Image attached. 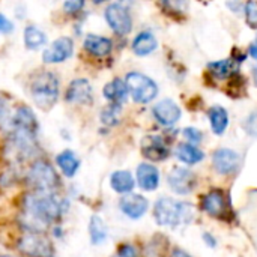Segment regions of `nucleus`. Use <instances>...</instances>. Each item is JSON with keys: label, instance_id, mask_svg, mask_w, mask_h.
Here are the masks:
<instances>
[{"label": "nucleus", "instance_id": "38", "mask_svg": "<svg viewBox=\"0 0 257 257\" xmlns=\"http://www.w3.org/2000/svg\"><path fill=\"white\" fill-rule=\"evenodd\" d=\"M248 53H250V56L253 57V59H256L257 60V39L250 45V48H248Z\"/></svg>", "mask_w": 257, "mask_h": 257}, {"label": "nucleus", "instance_id": "15", "mask_svg": "<svg viewBox=\"0 0 257 257\" xmlns=\"http://www.w3.org/2000/svg\"><path fill=\"white\" fill-rule=\"evenodd\" d=\"M38 119L29 107H18L9 122V130H17L33 136H38Z\"/></svg>", "mask_w": 257, "mask_h": 257}, {"label": "nucleus", "instance_id": "5", "mask_svg": "<svg viewBox=\"0 0 257 257\" xmlns=\"http://www.w3.org/2000/svg\"><path fill=\"white\" fill-rule=\"evenodd\" d=\"M26 182L33 191L41 193H56V190L60 187V178L57 172L45 160H36L30 166L26 175Z\"/></svg>", "mask_w": 257, "mask_h": 257}, {"label": "nucleus", "instance_id": "9", "mask_svg": "<svg viewBox=\"0 0 257 257\" xmlns=\"http://www.w3.org/2000/svg\"><path fill=\"white\" fill-rule=\"evenodd\" d=\"M200 208L214 218H227L229 217V209L230 203L226 199L224 193L220 190H211L200 199Z\"/></svg>", "mask_w": 257, "mask_h": 257}, {"label": "nucleus", "instance_id": "31", "mask_svg": "<svg viewBox=\"0 0 257 257\" xmlns=\"http://www.w3.org/2000/svg\"><path fill=\"white\" fill-rule=\"evenodd\" d=\"M9 122H11V117H9L8 101L0 96V128L9 126Z\"/></svg>", "mask_w": 257, "mask_h": 257}, {"label": "nucleus", "instance_id": "19", "mask_svg": "<svg viewBox=\"0 0 257 257\" xmlns=\"http://www.w3.org/2000/svg\"><path fill=\"white\" fill-rule=\"evenodd\" d=\"M137 182L142 190L154 191L160 185V172L152 164L143 163L137 167Z\"/></svg>", "mask_w": 257, "mask_h": 257}, {"label": "nucleus", "instance_id": "40", "mask_svg": "<svg viewBox=\"0 0 257 257\" xmlns=\"http://www.w3.org/2000/svg\"><path fill=\"white\" fill-rule=\"evenodd\" d=\"M253 80H254V84L257 86V66L253 68Z\"/></svg>", "mask_w": 257, "mask_h": 257}, {"label": "nucleus", "instance_id": "33", "mask_svg": "<svg viewBox=\"0 0 257 257\" xmlns=\"http://www.w3.org/2000/svg\"><path fill=\"white\" fill-rule=\"evenodd\" d=\"M116 257H139V253H137V250H136L134 245H131V244H122L117 248Z\"/></svg>", "mask_w": 257, "mask_h": 257}, {"label": "nucleus", "instance_id": "29", "mask_svg": "<svg viewBox=\"0 0 257 257\" xmlns=\"http://www.w3.org/2000/svg\"><path fill=\"white\" fill-rule=\"evenodd\" d=\"M119 111H120V105L111 104L110 107H105V108L102 110V113H101V120H102V123H105V125H108V126L116 125V123L119 122V117H117Z\"/></svg>", "mask_w": 257, "mask_h": 257}, {"label": "nucleus", "instance_id": "14", "mask_svg": "<svg viewBox=\"0 0 257 257\" xmlns=\"http://www.w3.org/2000/svg\"><path fill=\"white\" fill-rule=\"evenodd\" d=\"M142 154L151 161H164L170 155V148L160 136H146L142 140Z\"/></svg>", "mask_w": 257, "mask_h": 257}, {"label": "nucleus", "instance_id": "23", "mask_svg": "<svg viewBox=\"0 0 257 257\" xmlns=\"http://www.w3.org/2000/svg\"><path fill=\"white\" fill-rule=\"evenodd\" d=\"M110 185L111 188L119 193V194H131V191L134 190V178L130 172L126 170H117V172H113L111 176H110Z\"/></svg>", "mask_w": 257, "mask_h": 257}, {"label": "nucleus", "instance_id": "39", "mask_svg": "<svg viewBox=\"0 0 257 257\" xmlns=\"http://www.w3.org/2000/svg\"><path fill=\"white\" fill-rule=\"evenodd\" d=\"M172 257H191L188 253H185L184 250H179V248H175L173 253H172Z\"/></svg>", "mask_w": 257, "mask_h": 257}, {"label": "nucleus", "instance_id": "13", "mask_svg": "<svg viewBox=\"0 0 257 257\" xmlns=\"http://www.w3.org/2000/svg\"><path fill=\"white\" fill-rule=\"evenodd\" d=\"M65 99L71 104H81L89 105L93 101V89L86 78H75L69 83Z\"/></svg>", "mask_w": 257, "mask_h": 257}, {"label": "nucleus", "instance_id": "8", "mask_svg": "<svg viewBox=\"0 0 257 257\" xmlns=\"http://www.w3.org/2000/svg\"><path fill=\"white\" fill-rule=\"evenodd\" d=\"M104 17L110 29L119 36L128 35L133 29L131 14L122 3H110L104 11Z\"/></svg>", "mask_w": 257, "mask_h": 257}, {"label": "nucleus", "instance_id": "21", "mask_svg": "<svg viewBox=\"0 0 257 257\" xmlns=\"http://www.w3.org/2000/svg\"><path fill=\"white\" fill-rule=\"evenodd\" d=\"M56 163L60 169V172L66 176V178H74L80 169V158L77 157L75 152L69 151V149H65L62 151L60 154H57L56 157Z\"/></svg>", "mask_w": 257, "mask_h": 257}, {"label": "nucleus", "instance_id": "32", "mask_svg": "<svg viewBox=\"0 0 257 257\" xmlns=\"http://www.w3.org/2000/svg\"><path fill=\"white\" fill-rule=\"evenodd\" d=\"M184 136H185V139H187L191 145H194V146H196L197 143L202 142V133H200L199 130L193 128V126L185 128V130H184Z\"/></svg>", "mask_w": 257, "mask_h": 257}, {"label": "nucleus", "instance_id": "4", "mask_svg": "<svg viewBox=\"0 0 257 257\" xmlns=\"http://www.w3.org/2000/svg\"><path fill=\"white\" fill-rule=\"evenodd\" d=\"M36 137L38 136L27 134L23 131L9 130V136L5 143V157L14 164L30 160L38 149Z\"/></svg>", "mask_w": 257, "mask_h": 257}, {"label": "nucleus", "instance_id": "28", "mask_svg": "<svg viewBox=\"0 0 257 257\" xmlns=\"http://www.w3.org/2000/svg\"><path fill=\"white\" fill-rule=\"evenodd\" d=\"M47 36L45 33L38 29L36 26H27L24 29V45L29 50H38L42 45H45Z\"/></svg>", "mask_w": 257, "mask_h": 257}, {"label": "nucleus", "instance_id": "37", "mask_svg": "<svg viewBox=\"0 0 257 257\" xmlns=\"http://www.w3.org/2000/svg\"><path fill=\"white\" fill-rule=\"evenodd\" d=\"M203 239H205V242H206L208 247H212V248H214V247L217 245L215 238H214L212 235H209V233H205V235H203Z\"/></svg>", "mask_w": 257, "mask_h": 257}, {"label": "nucleus", "instance_id": "2", "mask_svg": "<svg viewBox=\"0 0 257 257\" xmlns=\"http://www.w3.org/2000/svg\"><path fill=\"white\" fill-rule=\"evenodd\" d=\"M154 218L160 226L176 229L191 223L193 206L172 197H161L154 206Z\"/></svg>", "mask_w": 257, "mask_h": 257}, {"label": "nucleus", "instance_id": "36", "mask_svg": "<svg viewBox=\"0 0 257 257\" xmlns=\"http://www.w3.org/2000/svg\"><path fill=\"white\" fill-rule=\"evenodd\" d=\"M247 130H248V133L251 134V136H256L257 137V113L256 114H253V116H250V119L247 120Z\"/></svg>", "mask_w": 257, "mask_h": 257}, {"label": "nucleus", "instance_id": "11", "mask_svg": "<svg viewBox=\"0 0 257 257\" xmlns=\"http://www.w3.org/2000/svg\"><path fill=\"white\" fill-rule=\"evenodd\" d=\"M74 53V41L69 36H62L53 41L48 48L42 53V60L45 63H62L68 60Z\"/></svg>", "mask_w": 257, "mask_h": 257}, {"label": "nucleus", "instance_id": "1", "mask_svg": "<svg viewBox=\"0 0 257 257\" xmlns=\"http://www.w3.org/2000/svg\"><path fill=\"white\" fill-rule=\"evenodd\" d=\"M63 208L65 202L56 193L32 191L23 199L20 220L29 233H44L48 226L60 220Z\"/></svg>", "mask_w": 257, "mask_h": 257}, {"label": "nucleus", "instance_id": "24", "mask_svg": "<svg viewBox=\"0 0 257 257\" xmlns=\"http://www.w3.org/2000/svg\"><path fill=\"white\" fill-rule=\"evenodd\" d=\"M208 69L211 75H214L218 80H227L232 75L238 74V66L236 62L232 59H224V60H217L208 63Z\"/></svg>", "mask_w": 257, "mask_h": 257}, {"label": "nucleus", "instance_id": "10", "mask_svg": "<svg viewBox=\"0 0 257 257\" xmlns=\"http://www.w3.org/2000/svg\"><path fill=\"white\" fill-rule=\"evenodd\" d=\"M167 182L170 185V188L176 193V194H190L193 193V190L197 187V176L194 172H191L190 169H184V167H175L169 176H167Z\"/></svg>", "mask_w": 257, "mask_h": 257}, {"label": "nucleus", "instance_id": "16", "mask_svg": "<svg viewBox=\"0 0 257 257\" xmlns=\"http://www.w3.org/2000/svg\"><path fill=\"white\" fill-rule=\"evenodd\" d=\"M154 117L163 126H172L181 119V108L172 99H163L152 108Z\"/></svg>", "mask_w": 257, "mask_h": 257}, {"label": "nucleus", "instance_id": "12", "mask_svg": "<svg viewBox=\"0 0 257 257\" xmlns=\"http://www.w3.org/2000/svg\"><path fill=\"white\" fill-rule=\"evenodd\" d=\"M212 164H214V169L220 175H224V176L233 175L241 166V157L238 152L232 149L220 148L212 155Z\"/></svg>", "mask_w": 257, "mask_h": 257}, {"label": "nucleus", "instance_id": "17", "mask_svg": "<svg viewBox=\"0 0 257 257\" xmlns=\"http://www.w3.org/2000/svg\"><path fill=\"white\" fill-rule=\"evenodd\" d=\"M119 208L128 218L139 220L146 214V211L149 208V202H148L146 197L131 193V194H126V196H123L120 199Z\"/></svg>", "mask_w": 257, "mask_h": 257}, {"label": "nucleus", "instance_id": "35", "mask_svg": "<svg viewBox=\"0 0 257 257\" xmlns=\"http://www.w3.org/2000/svg\"><path fill=\"white\" fill-rule=\"evenodd\" d=\"M12 30H14V24L3 14H0V33H9Z\"/></svg>", "mask_w": 257, "mask_h": 257}, {"label": "nucleus", "instance_id": "27", "mask_svg": "<svg viewBox=\"0 0 257 257\" xmlns=\"http://www.w3.org/2000/svg\"><path fill=\"white\" fill-rule=\"evenodd\" d=\"M209 123H211L212 131L217 136L224 134V131L227 130V125H229V114H227V111L223 107H218V105L212 107L209 110Z\"/></svg>", "mask_w": 257, "mask_h": 257}, {"label": "nucleus", "instance_id": "41", "mask_svg": "<svg viewBox=\"0 0 257 257\" xmlns=\"http://www.w3.org/2000/svg\"><path fill=\"white\" fill-rule=\"evenodd\" d=\"M0 257H15V256H9V254H0Z\"/></svg>", "mask_w": 257, "mask_h": 257}, {"label": "nucleus", "instance_id": "7", "mask_svg": "<svg viewBox=\"0 0 257 257\" xmlns=\"http://www.w3.org/2000/svg\"><path fill=\"white\" fill-rule=\"evenodd\" d=\"M18 250L27 257H54L53 242L44 233H24L18 241Z\"/></svg>", "mask_w": 257, "mask_h": 257}, {"label": "nucleus", "instance_id": "6", "mask_svg": "<svg viewBox=\"0 0 257 257\" xmlns=\"http://www.w3.org/2000/svg\"><path fill=\"white\" fill-rule=\"evenodd\" d=\"M125 84H126L128 93L139 104H148L154 101L158 95L157 83L151 77L142 72H136V71L130 72L125 78Z\"/></svg>", "mask_w": 257, "mask_h": 257}, {"label": "nucleus", "instance_id": "30", "mask_svg": "<svg viewBox=\"0 0 257 257\" xmlns=\"http://www.w3.org/2000/svg\"><path fill=\"white\" fill-rule=\"evenodd\" d=\"M245 20L251 29H257V2H248L244 5Z\"/></svg>", "mask_w": 257, "mask_h": 257}, {"label": "nucleus", "instance_id": "3", "mask_svg": "<svg viewBox=\"0 0 257 257\" xmlns=\"http://www.w3.org/2000/svg\"><path fill=\"white\" fill-rule=\"evenodd\" d=\"M60 81L51 71H39L30 81V95L35 104L42 110H50L59 98Z\"/></svg>", "mask_w": 257, "mask_h": 257}, {"label": "nucleus", "instance_id": "25", "mask_svg": "<svg viewBox=\"0 0 257 257\" xmlns=\"http://www.w3.org/2000/svg\"><path fill=\"white\" fill-rule=\"evenodd\" d=\"M176 157L185 164H197L205 158V154L191 143H182L176 148Z\"/></svg>", "mask_w": 257, "mask_h": 257}, {"label": "nucleus", "instance_id": "22", "mask_svg": "<svg viewBox=\"0 0 257 257\" xmlns=\"http://www.w3.org/2000/svg\"><path fill=\"white\" fill-rule=\"evenodd\" d=\"M157 47H158L157 38L154 36V33L146 32V30L140 32L133 39V44H131V48L137 56H149L151 53H154L157 50Z\"/></svg>", "mask_w": 257, "mask_h": 257}, {"label": "nucleus", "instance_id": "18", "mask_svg": "<svg viewBox=\"0 0 257 257\" xmlns=\"http://www.w3.org/2000/svg\"><path fill=\"white\" fill-rule=\"evenodd\" d=\"M83 48L93 57H107L113 50V42L105 36L90 33L84 38Z\"/></svg>", "mask_w": 257, "mask_h": 257}, {"label": "nucleus", "instance_id": "26", "mask_svg": "<svg viewBox=\"0 0 257 257\" xmlns=\"http://www.w3.org/2000/svg\"><path fill=\"white\" fill-rule=\"evenodd\" d=\"M89 235H90V241L93 245H101L105 242L107 236H108V229L104 224L102 218L99 215H92L90 221H89Z\"/></svg>", "mask_w": 257, "mask_h": 257}, {"label": "nucleus", "instance_id": "34", "mask_svg": "<svg viewBox=\"0 0 257 257\" xmlns=\"http://www.w3.org/2000/svg\"><path fill=\"white\" fill-rule=\"evenodd\" d=\"M83 8H84V2H75V0H72V2H65L63 3V9L68 14H77Z\"/></svg>", "mask_w": 257, "mask_h": 257}, {"label": "nucleus", "instance_id": "20", "mask_svg": "<svg viewBox=\"0 0 257 257\" xmlns=\"http://www.w3.org/2000/svg\"><path fill=\"white\" fill-rule=\"evenodd\" d=\"M102 93H104V98L107 101H110L111 104L114 105H120L126 101V96H128V89H126V84L123 80L120 78H114L111 81H108L104 89H102Z\"/></svg>", "mask_w": 257, "mask_h": 257}]
</instances>
